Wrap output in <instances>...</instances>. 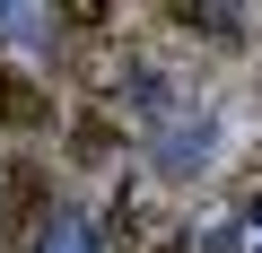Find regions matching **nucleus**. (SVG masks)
Masks as SVG:
<instances>
[{"mask_svg":"<svg viewBox=\"0 0 262 253\" xmlns=\"http://www.w3.org/2000/svg\"><path fill=\"white\" fill-rule=\"evenodd\" d=\"M114 149H122V131H114V122H105V113H79L70 157H79V166H96V157H114Z\"/></svg>","mask_w":262,"mask_h":253,"instance_id":"4","label":"nucleus"},{"mask_svg":"<svg viewBox=\"0 0 262 253\" xmlns=\"http://www.w3.org/2000/svg\"><path fill=\"white\" fill-rule=\"evenodd\" d=\"M149 253H184V236H158V244H149Z\"/></svg>","mask_w":262,"mask_h":253,"instance_id":"6","label":"nucleus"},{"mask_svg":"<svg viewBox=\"0 0 262 253\" xmlns=\"http://www.w3.org/2000/svg\"><path fill=\"white\" fill-rule=\"evenodd\" d=\"M44 122H53V96L27 70H0V131H44Z\"/></svg>","mask_w":262,"mask_h":253,"instance_id":"3","label":"nucleus"},{"mask_svg":"<svg viewBox=\"0 0 262 253\" xmlns=\"http://www.w3.org/2000/svg\"><path fill=\"white\" fill-rule=\"evenodd\" d=\"M140 227H149V210H140V192H122V201H114V218H105V236H114V244H131Z\"/></svg>","mask_w":262,"mask_h":253,"instance_id":"5","label":"nucleus"},{"mask_svg":"<svg viewBox=\"0 0 262 253\" xmlns=\"http://www.w3.org/2000/svg\"><path fill=\"white\" fill-rule=\"evenodd\" d=\"M44 218H53V166H35V157L0 166V253H35Z\"/></svg>","mask_w":262,"mask_h":253,"instance_id":"1","label":"nucleus"},{"mask_svg":"<svg viewBox=\"0 0 262 253\" xmlns=\"http://www.w3.org/2000/svg\"><path fill=\"white\" fill-rule=\"evenodd\" d=\"M61 61H70V79L88 87V105L122 96V87H131V70H140V53H131L122 35H79V44H61Z\"/></svg>","mask_w":262,"mask_h":253,"instance_id":"2","label":"nucleus"}]
</instances>
